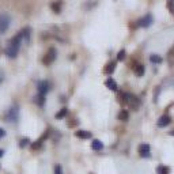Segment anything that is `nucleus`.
<instances>
[{
  "label": "nucleus",
  "mask_w": 174,
  "mask_h": 174,
  "mask_svg": "<svg viewBox=\"0 0 174 174\" xmlns=\"http://www.w3.org/2000/svg\"><path fill=\"white\" fill-rule=\"evenodd\" d=\"M22 42H23V37H22V34H20V31H19L12 39H10L8 45H7V48H6L7 57L15 58L16 56H18V53H19V49H20Z\"/></svg>",
  "instance_id": "f257e3e1"
},
{
  "label": "nucleus",
  "mask_w": 174,
  "mask_h": 174,
  "mask_svg": "<svg viewBox=\"0 0 174 174\" xmlns=\"http://www.w3.org/2000/svg\"><path fill=\"white\" fill-rule=\"evenodd\" d=\"M18 120H19V107L11 106L6 113V121L15 124V123H18Z\"/></svg>",
  "instance_id": "f03ea898"
},
{
  "label": "nucleus",
  "mask_w": 174,
  "mask_h": 174,
  "mask_svg": "<svg viewBox=\"0 0 174 174\" xmlns=\"http://www.w3.org/2000/svg\"><path fill=\"white\" fill-rule=\"evenodd\" d=\"M11 25V18L8 14H4V12H0V34H3L8 30Z\"/></svg>",
  "instance_id": "7ed1b4c3"
},
{
  "label": "nucleus",
  "mask_w": 174,
  "mask_h": 174,
  "mask_svg": "<svg viewBox=\"0 0 174 174\" xmlns=\"http://www.w3.org/2000/svg\"><path fill=\"white\" fill-rule=\"evenodd\" d=\"M56 56H57V52H56L55 48H50L48 52H46V55L44 56V58H42V63L45 65H50L52 63L56 60Z\"/></svg>",
  "instance_id": "20e7f679"
},
{
  "label": "nucleus",
  "mask_w": 174,
  "mask_h": 174,
  "mask_svg": "<svg viewBox=\"0 0 174 174\" xmlns=\"http://www.w3.org/2000/svg\"><path fill=\"white\" fill-rule=\"evenodd\" d=\"M152 22H154L152 15H151V14H147L145 16H143L142 19L137 20V26H140V27H148V26L152 25Z\"/></svg>",
  "instance_id": "39448f33"
},
{
  "label": "nucleus",
  "mask_w": 174,
  "mask_h": 174,
  "mask_svg": "<svg viewBox=\"0 0 174 174\" xmlns=\"http://www.w3.org/2000/svg\"><path fill=\"white\" fill-rule=\"evenodd\" d=\"M50 86H49V82L48 80H39L38 82V86H37V90H38L39 95H46V93L49 91Z\"/></svg>",
  "instance_id": "423d86ee"
},
{
  "label": "nucleus",
  "mask_w": 174,
  "mask_h": 174,
  "mask_svg": "<svg viewBox=\"0 0 174 174\" xmlns=\"http://www.w3.org/2000/svg\"><path fill=\"white\" fill-rule=\"evenodd\" d=\"M124 97H125V101H126V103H128L129 106L131 107H133V109H136V107L139 106V99L135 97V95H132V94H125V95H124Z\"/></svg>",
  "instance_id": "0eeeda50"
},
{
  "label": "nucleus",
  "mask_w": 174,
  "mask_h": 174,
  "mask_svg": "<svg viewBox=\"0 0 174 174\" xmlns=\"http://www.w3.org/2000/svg\"><path fill=\"white\" fill-rule=\"evenodd\" d=\"M150 151H151V148H150L148 144H140L139 145V154H140V156H143V158H148Z\"/></svg>",
  "instance_id": "6e6552de"
},
{
  "label": "nucleus",
  "mask_w": 174,
  "mask_h": 174,
  "mask_svg": "<svg viewBox=\"0 0 174 174\" xmlns=\"http://www.w3.org/2000/svg\"><path fill=\"white\" fill-rule=\"evenodd\" d=\"M170 121H171L170 116L164 114V116H162L161 118L158 120V126H161V128H163V126H167L169 124H170Z\"/></svg>",
  "instance_id": "1a4fd4ad"
},
{
  "label": "nucleus",
  "mask_w": 174,
  "mask_h": 174,
  "mask_svg": "<svg viewBox=\"0 0 174 174\" xmlns=\"http://www.w3.org/2000/svg\"><path fill=\"white\" fill-rule=\"evenodd\" d=\"M105 84H106V87L109 88V90H112V91H116L117 90V83L114 80H113L112 77H109V79H106V82H105Z\"/></svg>",
  "instance_id": "9d476101"
},
{
  "label": "nucleus",
  "mask_w": 174,
  "mask_h": 174,
  "mask_svg": "<svg viewBox=\"0 0 174 174\" xmlns=\"http://www.w3.org/2000/svg\"><path fill=\"white\" fill-rule=\"evenodd\" d=\"M91 148L94 150V151H101V150L103 148V144L101 140H93V143H91Z\"/></svg>",
  "instance_id": "9b49d317"
},
{
  "label": "nucleus",
  "mask_w": 174,
  "mask_h": 174,
  "mask_svg": "<svg viewBox=\"0 0 174 174\" xmlns=\"http://www.w3.org/2000/svg\"><path fill=\"white\" fill-rule=\"evenodd\" d=\"M61 4H63L61 0H57V1H55V3H52V10L55 11L56 14H58L60 11H61Z\"/></svg>",
  "instance_id": "f8f14e48"
},
{
  "label": "nucleus",
  "mask_w": 174,
  "mask_h": 174,
  "mask_svg": "<svg viewBox=\"0 0 174 174\" xmlns=\"http://www.w3.org/2000/svg\"><path fill=\"white\" fill-rule=\"evenodd\" d=\"M76 137H80V139H90L91 137V133L87 132V131H76Z\"/></svg>",
  "instance_id": "ddd939ff"
},
{
  "label": "nucleus",
  "mask_w": 174,
  "mask_h": 174,
  "mask_svg": "<svg viewBox=\"0 0 174 174\" xmlns=\"http://www.w3.org/2000/svg\"><path fill=\"white\" fill-rule=\"evenodd\" d=\"M20 34H22V37H23V41L27 42L30 38V27H25L23 30H20Z\"/></svg>",
  "instance_id": "4468645a"
},
{
  "label": "nucleus",
  "mask_w": 174,
  "mask_h": 174,
  "mask_svg": "<svg viewBox=\"0 0 174 174\" xmlns=\"http://www.w3.org/2000/svg\"><path fill=\"white\" fill-rule=\"evenodd\" d=\"M114 68H116V63H114V61L109 63V64H107L106 67H105V74L112 75V74H113V71H114Z\"/></svg>",
  "instance_id": "2eb2a0df"
},
{
  "label": "nucleus",
  "mask_w": 174,
  "mask_h": 174,
  "mask_svg": "<svg viewBox=\"0 0 174 174\" xmlns=\"http://www.w3.org/2000/svg\"><path fill=\"white\" fill-rule=\"evenodd\" d=\"M135 74L137 75V76H143L144 75V65L143 64H137L135 67Z\"/></svg>",
  "instance_id": "dca6fc26"
},
{
  "label": "nucleus",
  "mask_w": 174,
  "mask_h": 174,
  "mask_svg": "<svg viewBox=\"0 0 174 174\" xmlns=\"http://www.w3.org/2000/svg\"><path fill=\"white\" fill-rule=\"evenodd\" d=\"M156 173L158 174H170V169L167 166H158L156 167Z\"/></svg>",
  "instance_id": "f3484780"
},
{
  "label": "nucleus",
  "mask_w": 174,
  "mask_h": 174,
  "mask_svg": "<svg viewBox=\"0 0 174 174\" xmlns=\"http://www.w3.org/2000/svg\"><path fill=\"white\" fill-rule=\"evenodd\" d=\"M150 61L154 63V64H161V63H162V57L159 55H151V56H150Z\"/></svg>",
  "instance_id": "a211bd4d"
},
{
  "label": "nucleus",
  "mask_w": 174,
  "mask_h": 174,
  "mask_svg": "<svg viewBox=\"0 0 174 174\" xmlns=\"http://www.w3.org/2000/svg\"><path fill=\"white\" fill-rule=\"evenodd\" d=\"M129 118V114L126 110H121V112L118 113V120H121V121H126V120Z\"/></svg>",
  "instance_id": "6ab92c4d"
},
{
  "label": "nucleus",
  "mask_w": 174,
  "mask_h": 174,
  "mask_svg": "<svg viewBox=\"0 0 174 174\" xmlns=\"http://www.w3.org/2000/svg\"><path fill=\"white\" fill-rule=\"evenodd\" d=\"M36 101H37V103H38L39 106H44V103H45V95H37L36 97Z\"/></svg>",
  "instance_id": "aec40b11"
},
{
  "label": "nucleus",
  "mask_w": 174,
  "mask_h": 174,
  "mask_svg": "<svg viewBox=\"0 0 174 174\" xmlns=\"http://www.w3.org/2000/svg\"><path fill=\"white\" fill-rule=\"evenodd\" d=\"M65 114H67V109H65V107H63V109L60 110L57 114H56V118L60 120V118H63V117H65Z\"/></svg>",
  "instance_id": "412c9836"
},
{
  "label": "nucleus",
  "mask_w": 174,
  "mask_h": 174,
  "mask_svg": "<svg viewBox=\"0 0 174 174\" xmlns=\"http://www.w3.org/2000/svg\"><path fill=\"white\" fill-rule=\"evenodd\" d=\"M124 58H125V50H120L118 52V55H117V60H120V61H123Z\"/></svg>",
  "instance_id": "4be33fe9"
},
{
  "label": "nucleus",
  "mask_w": 174,
  "mask_h": 174,
  "mask_svg": "<svg viewBox=\"0 0 174 174\" xmlns=\"http://www.w3.org/2000/svg\"><path fill=\"white\" fill-rule=\"evenodd\" d=\"M167 8L171 11V14L174 15V0H169L167 1Z\"/></svg>",
  "instance_id": "5701e85b"
},
{
  "label": "nucleus",
  "mask_w": 174,
  "mask_h": 174,
  "mask_svg": "<svg viewBox=\"0 0 174 174\" xmlns=\"http://www.w3.org/2000/svg\"><path fill=\"white\" fill-rule=\"evenodd\" d=\"M55 174H63V169L60 164H57V166H55Z\"/></svg>",
  "instance_id": "b1692460"
},
{
  "label": "nucleus",
  "mask_w": 174,
  "mask_h": 174,
  "mask_svg": "<svg viewBox=\"0 0 174 174\" xmlns=\"http://www.w3.org/2000/svg\"><path fill=\"white\" fill-rule=\"evenodd\" d=\"M27 143H29V139H22V140H20V143H19V145H20V147H26V145H27Z\"/></svg>",
  "instance_id": "393cba45"
},
{
  "label": "nucleus",
  "mask_w": 174,
  "mask_h": 174,
  "mask_svg": "<svg viewBox=\"0 0 174 174\" xmlns=\"http://www.w3.org/2000/svg\"><path fill=\"white\" fill-rule=\"evenodd\" d=\"M4 136H6V131L3 128H0V139H3Z\"/></svg>",
  "instance_id": "a878e982"
},
{
  "label": "nucleus",
  "mask_w": 174,
  "mask_h": 174,
  "mask_svg": "<svg viewBox=\"0 0 174 174\" xmlns=\"http://www.w3.org/2000/svg\"><path fill=\"white\" fill-rule=\"evenodd\" d=\"M3 80H4V72L0 69V83H1Z\"/></svg>",
  "instance_id": "bb28decb"
},
{
  "label": "nucleus",
  "mask_w": 174,
  "mask_h": 174,
  "mask_svg": "<svg viewBox=\"0 0 174 174\" xmlns=\"http://www.w3.org/2000/svg\"><path fill=\"white\" fill-rule=\"evenodd\" d=\"M3 154H4V151H3V150H0V158L3 156Z\"/></svg>",
  "instance_id": "cd10ccee"
}]
</instances>
